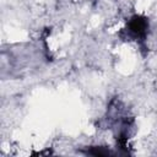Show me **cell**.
I'll list each match as a JSON object with an SVG mask.
<instances>
[{"label": "cell", "instance_id": "obj_2", "mask_svg": "<svg viewBox=\"0 0 157 157\" xmlns=\"http://www.w3.org/2000/svg\"><path fill=\"white\" fill-rule=\"evenodd\" d=\"M87 153L93 155V156H109V155H113L108 148H104V147H101V146L92 147V150L87 151Z\"/></svg>", "mask_w": 157, "mask_h": 157}, {"label": "cell", "instance_id": "obj_1", "mask_svg": "<svg viewBox=\"0 0 157 157\" xmlns=\"http://www.w3.org/2000/svg\"><path fill=\"white\" fill-rule=\"evenodd\" d=\"M147 31H148V21L146 17L135 15L129 20L126 33L130 38L135 40H139V39L144 40L147 36Z\"/></svg>", "mask_w": 157, "mask_h": 157}]
</instances>
